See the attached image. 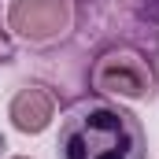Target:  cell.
Listing matches in <instances>:
<instances>
[{"mask_svg": "<svg viewBox=\"0 0 159 159\" xmlns=\"http://www.w3.org/2000/svg\"><path fill=\"white\" fill-rule=\"evenodd\" d=\"M63 159H144L141 122L119 107H89L59 133Z\"/></svg>", "mask_w": 159, "mask_h": 159, "instance_id": "1", "label": "cell"}, {"mask_svg": "<svg viewBox=\"0 0 159 159\" xmlns=\"http://www.w3.org/2000/svg\"><path fill=\"white\" fill-rule=\"evenodd\" d=\"M93 85L100 93H119L126 100H141L152 93V70L133 52H107L93 67Z\"/></svg>", "mask_w": 159, "mask_h": 159, "instance_id": "2", "label": "cell"}, {"mask_svg": "<svg viewBox=\"0 0 159 159\" xmlns=\"http://www.w3.org/2000/svg\"><path fill=\"white\" fill-rule=\"evenodd\" d=\"M7 26L22 41H52L70 26L67 0H11Z\"/></svg>", "mask_w": 159, "mask_h": 159, "instance_id": "3", "label": "cell"}, {"mask_svg": "<svg viewBox=\"0 0 159 159\" xmlns=\"http://www.w3.org/2000/svg\"><path fill=\"white\" fill-rule=\"evenodd\" d=\"M7 119L19 133H44L52 119H56V96L41 85H26L11 96V107H7Z\"/></svg>", "mask_w": 159, "mask_h": 159, "instance_id": "4", "label": "cell"}, {"mask_svg": "<svg viewBox=\"0 0 159 159\" xmlns=\"http://www.w3.org/2000/svg\"><path fill=\"white\" fill-rule=\"evenodd\" d=\"M11 159H30V156H11Z\"/></svg>", "mask_w": 159, "mask_h": 159, "instance_id": "5", "label": "cell"}]
</instances>
